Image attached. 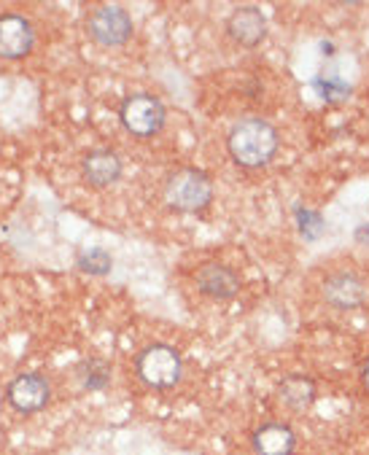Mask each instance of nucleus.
<instances>
[{
	"label": "nucleus",
	"mask_w": 369,
	"mask_h": 455,
	"mask_svg": "<svg viewBox=\"0 0 369 455\" xmlns=\"http://www.w3.org/2000/svg\"><path fill=\"white\" fill-rule=\"evenodd\" d=\"M227 148L240 167H264L278 154V132L264 119H245L232 127Z\"/></svg>",
	"instance_id": "1"
},
{
	"label": "nucleus",
	"mask_w": 369,
	"mask_h": 455,
	"mask_svg": "<svg viewBox=\"0 0 369 455\" xmlns=\"http://www.w3.org/2000/svg\"><path fill=\"white\" fill-rule=\"evenodd\" d=\"M167 203L178 211L197 213L211 205L213 200V184L211 178L200 170H178L167 178L164 187Z\"/></svg>",
	"instance_id": "2"
},
{
	"label": "nucleus",
	"mask_w": 369,
	"mask_h": 455,
	"mask_svg": "<svg viewBox=\"0 0 369 455\" xmlns=\"http://www.w3.org/2000/svg\"><path fill=\"white\" fill-rule=\"evenodd\" d=\"M138 375L151 388H172L180 380V355L170 345H151L138 358Z\"/></svg>",
	"instance_id": "3"
},
{
	"label": "nucleus",
	"mask_w": 369,
	"mask_h": 455,
	"mask_svg": "<svg viewBox=\"0 0 369 455\" xmlns=\"http://www.w3.org/2000/svg\"><path fill=\"white\" fill-rule=\"evenodd\" d=\"M122 124L138 138L156 135L164 127V106L151 95H132L122 103Z\"/></svg>",
	"instance_id": "4"
},
{
	"label": "nucleus",
	"mask_w": 369,
	"mask_h": 455,
	"mask_svg": "<svg viewBox=\"0 0 369 455\" xmlns=\"http://www.w3.org/2000/svg\"><path fill=\"white\" fill-rule=\"evenodd\" d=\"M86 30L100 46H122L132 36V20L119 6H103L89 17Z\"/></svg>",
	"instance_id": "5"
},
{
	"label": "nucleus",
	"mask_w": 369,
	"mask_h": 455,
	"mask_svg": "<svg viewBox=\"0 0 369 455\" xmlns=\"http://www.w3.org/2000/svg\"><path fill=\"white\" fill-rule=\"evenodd\" d=\"M33 41H36L33 25L25 17L20 14L0 17V57L20 60L33 49Z\"/></svg>",
	"instance_id": "6"
},
{
	"label": "nucleus",
	"mask_w": 369,
	"mask_h": 455,
	"mask_svg": "<svg viewBox=\"0 0 369 455\" xmlns=\"http://www.w3.org/2000/svg\"><path fill=\"white\" fill-rule=\"evenodd\" d=\"M49 394H52V391H49L46 378L33 375V372L14 378L12 386H9V402H12V407L20 410V412H38L41 407H46Z\"/></svg>",
	"instance_id": "7"
},
{
	"label": "nucleus",
	"mask_w": 369,
	"mask_h": 455,
	"mask_svg": "<svg viewBox=\"0 0 369 455\" xmlns=\"http://www.w3.org/2000/svg\"><path fill=\"white\" fill-rule=\"evenodd\" d=\"M227 33L240 46H259L267 36V20L256 6H240L227 20Z\"/></svg>",
	"instance_id": "8"
},
{
	"label": "nucleus",
	"mask_w": 369,
	"mask_h": 455,
	"mask_svg": "<svg viewBox=\"0 0 369 455\" xmlns=\"http://www.w3.org/2000/svg\"><path fill=\"white\" fill-rule=\"evenodd\" d=\"M197 286H200L203 294H208L213 299H232L240 291V281H237L235 272L229 267H224V264H216V261L200 267Z\"/></svg>",
	"instance_id": "9"
},
{
	"label": "nucleus",
	"mask_w": 369,
	"mask_h": 455,
	"mask_svg": "<svg viewBox=\"0 0 369 455\" xmlns=\"http://www.w3.org/2000/svg\"><path fill=\"white\" fill-rule=\"evenodd\" d=\"M253 447L259 455H292L297 447V436L284 423H267L253 434Z\"/></svg>",
	"instance_id": "10"
},
{
	"label": "nucleus",
	"mask_w": 369,
	"mask_h": 455,
	"mask_svg": "<svg viewBox=\"0 0 369 455\" xmlns=\"http://www.w3.org/2000/svg\"><path fill=\"white\" fill-rule=\"evenodd\" d=\"M122 175V162L114 151H92L84 159V178L89 187H108Z\"/></svg>",
	"instance_id": "11"
},
{
	"label": "nucleus",
	"mask_w": 369,
	"mask_h": 455,
	"mask_svg": "<svg viewBox=\"0 0 369 455\" xmlns=\"http://www.w3.org/2000/svg\"><path fill=\"white\" fill-rule=\"evenodd\" d=\"M324 294H326V302H332L334 307H358L364 302V286L350 272L332 275L324 286Z\"/></svg>",
	"instance_id": "12"
},
{
	"label": "nucleus",
	"mask_w": 369,
	"mask_h": 455,
	"mask_svg": "<svg viewBox=\"0 0 369 455\" xmlns=\"http://www.w3.org/2000/svg\"><path fill=\"white\" fill-rule=\"evenodd\" d=\"M281 399L289 410L294 412H302L313 404L316 399V383L310 378H286L284 386H281Z\"/></svg>",
	"instance_id": "13"
},
{
	"label": "nucleus",
	"mask_w": 369,
	"mask_h": 455,
	"mask_svg": "<svg viewBox=\"0 0 369 455\" xmlns=\"http://www.w3.org/2000/svg\"><path fill=\"white\" fill-rule=\"evenodd\" d=\"M78 378H81L84 388H89V391H98V388H103V386L111 380V372H108V367H106L103 361H98V358H89V361H84L81 367H78Z\"/></svg>",
	"instance_id": "14"
},
{
	"label": "nucleus",
	"mask_w": 369,
	"mask_h": 455,
	"mask_svg": "<svg viewBox=\"0 0 369 455\" xmlns=\"http://www.w3.org/2000/svg\"><path fill=\"white\" fill-rule=\"evenodd\" d=\"M111 256L103 248H89L78 256V269L89 272V275H106L111 272Z\"/></svg>",
	"instance_id": "15"
},
{
	"label": "nucleus",
	"mask_w": 369,
	"mask_h": 455,
	"mask_svg": "<svg viewBox=\"0 0 369 455\" xmlns=\"http://www.w3.org/2000/svg\"><path fill=\"white\" fill-rule=\"evenodd\" d=\"M294 216H297V227H300V232H302L305 240H318V237H321V232H324V219H321V213L297 205V208H294Z\"/></svg>",
	"instance_id": "16"
},
{
	"label": "nucleus",
	"mask_w": 369,
	"mask_h": 455,
	"mask_svg": "<svg viewBox=\"0 0 369 455\" xmlns=\"http://www.w3.org/2000/svg\"><path fill=\"white\" fill-rule=\"evenodd\" d=\"M313 86L318 89V95L326 100V103H340L350 95V84H345L342 78H316Z\"/></svg>",
	"instance_id": "17"
},
{
	"label": "nucleus",
	"mask_w": 369,
	"mask_h": 455,
	"mask_svg": "<svg viewBox=\"0 0 369 455\" xmlns=\"http://www.w3.org/2000/svg\"><path fill=\"white\" fill-rule=\"evenodd\" d=\"M356 237H358V243H369V224L358 227V229H356Z\"/></svg>",
	"instance_id": "18"
},
{
	"label": "nucleus",
	"mask_w": 369,
	"mask_h": 455,
	"mask_svg": "<svg viewBox=\"0 0 369 455\" xmlns=\"http://www.w3.org/2000/svg\"><path fill=\"white\" fill-rule=\"evenodd\" d=\"M364 386H366V391H369V361H366V367H364Z\"/></svg>",
	"instance_id": "19"
}]
</instances>
